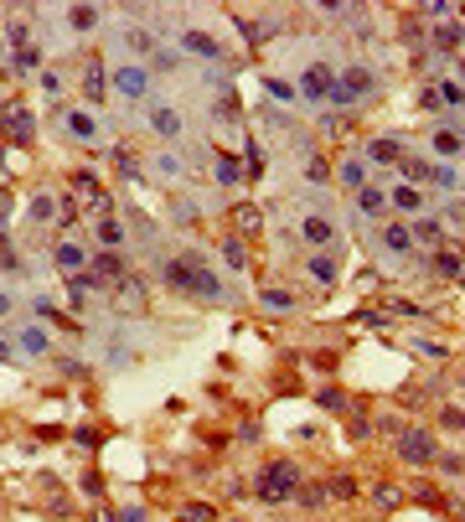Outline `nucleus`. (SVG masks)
<instances>
[{"instance_id": "4c0bfd02", "label": "nucleus", "mask_w": 465, "mask_h": 522, "mask_svg": "<svg viewBox=\"0 0 465 522\" xmlns=\"http://www.w3.org/2000/svg\"><path fill=\"white\" fill-rule=\"evenodd\" d=\"M403 171H408V181H424V176H429V166H424V161H403Z\"/></svg>"}, {"instance_id": "4be33fe9", "label": "nucleus", "mask_w": 465, "mask_h": 522, "mask_svg": "<svg viewBox=\"0 0 465 522\" xmlns=\"http://www.w3.org/2000/svg\"><path fill=\"white\" fill-rule=\"evenodd\" d=\"M98 238H104L109 248H119V244H124V228H119L114 218H98Z\"/></svg>"}, {"instance_id": "a878e982", "label": "nucleus", "mask_w": 465, "mask_h": 522, "mask_svg": "<svg viewBox=\"0 0 465 522\" xmlns=\"http://www.w3.org/2000/svg\"><path fill=\"white\" fill-rule=\"evenodd\" d=\"M150 125L161 129V135H176V129H181V119H176L171 109H155V114H150Z\"/></svg>"}, {"instance_id": "473e14b6", "label": "nucleus", "mask_w": 465, "mask_h": 522, "mask_svg": "<svg viewBox=\"0 0 465 522\" xmlns=\"http://www.w3.org/2000/svg\"><path fill=\"white\" fill-rule=\"evenodd\" d=\"M295 497H300L305 507H321V501L331 497V491H326V486H295Z\"/></svg>"}, {"instance_id": "20e7f679", "label": "nucleus", "mask_w": 465, "mask_h": 522, "mask_svg": "<svg viewBox=\"0 0 465 522\" xmlns=\"http://www.w3.org/2000/svg\"><path fill=\"white\" fill-rule=\"evenodd\" d=\"M0 119H5V135H11V145L31 140V114H26V104H5V109H0Z\"/></svg>"}, {"instance_id": "f257e3e1", "label": "nucleus", "mask_w": 465, "mask_h": 522, "mask_svg": "<svg viewBox=\"0 0 465 522\" xmlns=\"http://www.w3.org/2000/svg\"><path fill=\"white\" fill-rule=\"evenodd\" d=\"M165 279H171L176 290H191V295H207V300H212V295H217V290H222V285H217V279H212V274H207V269H202V264H197V259H171V264H165Z\"/></svg>"}, {"instance_id": "39448f33", "label": "nucleus", "mask_w": 465, "mask_h": 522, "mask_svg": "<svg viewBox=\"0 0 465 522\" xmlns=\"http://www.w3.org/2000/svg\"><path fill=\"white\" fill-rule=\"evenodd\" d=\"M88 279H93V285H119V279H124V264H119L114 254H98L88 264Z\"/></svg>"}, {"instance_id": "f3484780", "label": "nucleus", "mask_w": 465, "mask_h": 522, "mask_svg": "<svg viewBox=\"0 0 465 522\" xmlns=\"http://www.w3.org/2000/svg\"><path fill=\"white\" fill-rule=\"evenodd\" d=\"M36 62H42V57H36V47H16V57H11V73H16V78H26V73H31Z\"/></svg>"}, {"instance_id": "58836bf2", "label": "nucleus", "mask_w": 465, "mask_h": 522, "mask_svg": "<svg viewBox=\"0 0 465 522\" xmlns=\"http://www.w3.org/2000/svg\"><path fill=\"white\" fill-rule=\"evenodd\" d=\"M305 176H310V181H326V161H321V155H315V161H305Z\"/></svg>"}, {"instance_id": "412c9836", "label": "nucleus", "mask_w": 465, "mask_h": 522, "mask_svg": "<svg viewBox=\"0 0 465 522\" xmlns=\"http://www.w3.org/2000/svg\"><path fill=\"white\" fill-rule=\"evenodd\" d=\"M217 181L222 186H238V181H243V166L232 161V155H222V161H217Z\"/></svg>"}, {"instance_id": "5701e85b", "label": "nucleus", "mask_w": 465, "mask_h": 522, "mask_svg": "<svg viewBox=\"0 0 465 522\" xmlns=\"http://www.w3.org/2000/svg\"><path fill=\"white\" fill-rule=\"evenodd\" d=\"M315 404L331 408V414H341V408H347V393H341V388H321V393H315Z\"/></svg>"}, {"instance_id": "2eb2a0df", "label": "nucleus", "mask_w": 465, "mask_h": 522, "mask_svg": "<svg viewBox=\"0 0 465 522\" xmlns=\"http://www.w3.org/2000/svg\"><path fill=\"white\" fill-rule=\"evenodd\" d=\"M393 207L418 212V207H424V192H414V186H393Z\"/></svg>"}, {"instance_id": "ea45409f", "label": "nucleus", "mask_w": 465, "mask_h": 522, "mask_svg": "<svg viewBox=\"0 0 465 522\" xmlns=\"http://www.w3.org/2000/svg\"><path fill=\"white\" fill-rule=\"evenodd\" d=\"M269 93H274V99H295V88H290V83H279V78H269Z\"/></svg>"}, {"instance_id": "6e6552de", "label": "nucleus", "mask_w": 465, "mask_h": 522, "mask_svg": "<svg viewBox=\"0 0 465 522\" xmlns=\"http://www.w3.org/2000/svg\"><path fill=\"white\" fill-rule=\"evenodd\" d=\"M300 88L310 93V99H326V93L336 88V83H331V68H310V73L300 78Z\"/></svg>"}, {"instance_id": "7c9ffc66", "label": "nucleus", "mask_w": 465, "mask_h": 522, "mask_svg": "<svg viewBox=\"0 0 465 522\" xmlns=\"http://www.w3.org/2000/svg\"><path fill=\"white\" fill-rule=\"evenodd\" d=\"M357 207H362V212H383V207H388V197H383V192H372V186H367V192H362V197H357Z\"/></svg>"}, {"instance_id": "f704fd0d", "label": "nucleus", "mask_w": 465, "mask_h": 522, "mask_svg": "<svg viewBox=\"0 0 465 522\" xmlns=\"http://www.w3.org/2000/svg\"><path fill=\"white\" fill-rule=\"evenodd\" d=\"M362 176H367V166H362V161H347V166H341V181H347V186H362Z\"/></svg>"}, {"instance_id": "dca6fc26", "label": "nucleus", "mask_w": 465, "mask_h": 522, "mask_svg": "<svg viewBox=\"0 0 465 522\" xmlns=\"http://www.w3.org/2000/svg\"><path fill=\"white\" fill-rule=\"evenodd\" d=\"M460 31H465V26H455V21L434 26V47H440V52H450V47H460Z\"/></svg>"}, {"instance_id": "7ed1b4c3", "label": "nucleus", "mask_w": 465, "mask_h": 522, "mask_svg": "<svg viewBox=\"0 0 465 522\" xmlns=\"http://www.w3.org/2000/svg\"><path fill=\"white\" fill-rule=\"evenodd\" d=\"M398 455H403L408 465H429V460H440V445H434V434L408 430V434H398Z\"/></svg>"}, {"instance_id": "37998d69", "label": "nucleus", "mask_w": 465, "mask_h": 522, "mask_svg": "<svg viewBox=\"0 0 465 522\" xmlns=\"http://www.w3.org/2000/svg\"><path fill=\"white\" fill-rule=\"evenodd\" d=\"M0 362H11V347H5V341H0Z\"/></svg>"}, {"instance_id": "4468645a", "label": "nucleus", "mask_w": 465, "mask_h": 522, "mask_svg": "<svg viewBox=\"0 0 465 522\" xmlns=\"http://www.w3.org/2000/svg\"><path fill=\"white\" fill-rule=\"evenodd\" d=\"M372 161H383V166L403 161V145H398V140H372Z\"/></svg>"}, {"instance_id": "f8f14e48", "label": "nucleus", "mask_w": 465, "mask_h": 522, "mask_svg": "<svg viewBox=\"0 0 465 522\" xmlns=\"http://www.w3.org/2000/svg\"><path fill=\"white\" fill-rule=\"evenodd\" d=\"M434 274H444V279H460V274H465L460 254H455V248H434Z\"/></svg>"}, {"instance_id": "c756f323", "label": "nucleus", "mask_w": 465, "mask_h": 522, "mask_svg": "<svg viewBox=\"0 0 465 522\" xmlns=\"http://www.w3.org/2000/svg\"><path fill=\"white\" fill-rule=\"evenodd\" d=\"M222 259H228L232 269H243V264H248V254H243V244H238V238H228V244H222Z\"/></svg>"}, {"instance_id": "0eeeda50", "label": "nucleus", "mask_w": 465, "mask_h": 522, "mask_svg": "<svg viewBox=\"0 0 465 522\" xmlns=\"http://www.w3.org/2000/svg\"><path fill=\"white\" fill-rule=\"evenodd\" d=\"M418 238V244H429V248H444V222L440 218H418V228H408Z\"/></svg>"}, {"instance_id": "c85d7f7f", "label": "nucleus", "mask_w": 465, "mask_h": 522, "mask_svg": "<svg viewBox=\"0 0 465 522\" xmlns=\"http://www.w3.org/2000/svg\"><path fill=\"white\" fill-rule=\"evenodd\" d=\"M434 151H440V155H460V135L440 129V135H434Z\"/></svg>"}, {"instance_id": "2f4dec72", "label": "nucleus", "mask_w": 465, "mask_h": 522, "mask_svg": "<svg viewBox=\"0 0 465 522\" xmlns=\"http://www.w3.org/2000/svg\"><path fill=\"white\" fill-rule=\"evenodd\" d=\"M331 497H357V476H331Z\"/></svg>"}, {"instance_id": "393cba45", "label": "nucleus", "mask_w": 465, "mask_h": 522, "mask_svg": "<svg viewBox=\"0 0 465 522\" xmlns=\"http://www.w3.org/2000/svg\"><path fill=\"white\" fill-rule=\"evenodd\" d=\"M124 42L135 47V52H155V36H150V31H140V26H129V31H124Z\"/></svg>"}, {"instance_id": "a211bd4d", "label": "nucleus", "mask_w": 465, "mask_h": 522, "mask_svg": "<svg viewBox=\"0 0 465 522\" xmlns=\"http://www.w3.org/2000/svg\"><path fill=\"white\" fill-rule=\"evenodd\" d=\"M62 125H68L78 140H93V119H88V114H72V109H62Z\"/></svg>"}, {"instance_id": "79ce46f5", "label": "nucleus", "mask_w": 465, "mask_h": 522, "mask_svg": "<svg viewBox=\"0 0 465 522\" xmlns=\"http://www.w3.org/2000/svg\"><path fill=\"white\" fill-rule=\"evenodd\" d=\"M5 311H11V295H0V315H5Z\"/></svg>"}, {"instance_id": "423d86ee", "label": "nucleus", "mask_w": 465, "mask_h": 522, "mask_svg": "<svg viewBox=\"0 0 465 522\" xmlns=\"http://www.w3.org/2000/svg\"><path fill=\"white\" fill-rule=\"evenodd\" d=\"M83 93H88V104H98V99H104V62H98V57L83 62Z\"/></svg>"}, {"instance_id": "bb28decb", "label": "nucleus", "mask_w": 465, "mask_h": 522, "mask_svg": "<svg viewBox=\"0 0 465 522\" xmlns=\"http://www.w3.org/2000/svg\"><path fill=\"white\" fill-rule=\"evenodd\" d=\"M119 88H124V93H145V73H140V68H124V73H119Z\"/></svg>"}, {"instance_id": "cd10ccee", "label": "nucleus", "mask_w": 465, "mask_h": 522, "mask_svg": "<svg viewBox=\"0 0 465 522\" xmlns=\"http://www.w3.org/2000/svg\"><path fill=\"white\" fill-rule=\"evenodd\" d=\"M57 264H62V269H83V248H72V244H57Z\"/></svg>"}, {"instance_id": "aec40b11", "label": "nucleus", "mask_w": 465, "mask_h": 522, "mask_svg": "<svg viewBox=\"0 0 465 522\" xmlns=\"http://www.w3.org/2000/svg\"><path fill=\"white\" fill-rule=\"evenodd\" d=\"M68 21H72V31H88V26H98V11L93 5H72Z\"/></svg>"}, {"instance_id": "9d476101", "label": "nucleus", "mask_w": 465, "mask_h": 522, "mask_svg": "<svg viewBox=\"0 0 465 522\" xmlns=\"http://www.w3.org/2000/svg\"><path fill=\"white\" fill-rule=\"evenodd\" d=\"M232 228H238V233H258V228H264V212L248 207V202H238V207H232Z\"/></svg>"}, {"instance_id": "9b49d317", "label": "nucleus", "mask_w": 465, "mask_h": 522, "mask_svg": "<svg viewBox=\"0 0 465 522\" xmlns=\"http://www.w3.org/2000/svg\"><path fill=\"white\" fill-rule=\"evenodd\" d=\"M383 248H393V254H408V248H414V233H408L403 222H388V228H383Z\"/></svg>"}, {"instance_id": "72a5a7b5", "label": "nucleus", "mask_w": 465, "mask_h": 522, "mask_svg": "<svg viewBox=\"0 0 465 522\" xmlns=\"http://www.w3.org/2000/svg\"><path fill=\"white\" fill-rule=\"evenodd\" d=\"M290 295H284V290H264V311H290Z\"/></svg>"}, {"instance_id": "6ab92c4d", "label": "nucleus", "mask_w": 465, "mask_h": 522, "mask_svg": "<svg viewBox=\"0 0 465 522\" xmlns=\"http://www.w3.org/2000/svg\"><path fill=\"white\" fill-rule=\"evenodd\" d=\"M305 274H310L315 285H331V279H336V264H331V259L321 254V259H310V269H305Z\"/></svg>"}, {"instance_id": "f03ea898", "label": "nucleus", "mask_w": 465, "mask_h": 522, "mask_svg": "<svg viewBox=\"0 0 465 522\" xmlns=\"http://www.w3.org/2000/svg\"><path fill=\"white\" fill-rule=\"evenodd\" d=\"M295 486H300V471H295L290 460L264 465V476H258V497H264V501H290Z\"/></svg>"}, {"instance_id": "1a4fd4ad", "label": "nucleus", "mask_w": 465, "mask_h": 522, "mask_svg": "<svg viewBox=\"0 0 465 522\" xmlns=\"http://www.w3.org/2000/svg\"><path fill=\"white\" fill-rule=\"evenodd\" d=\"M181 47H186V52H202V57H212V62L222 57V47L212 42L207 31H186V36H181Z\"/></svg>"}, {"instance_id": "a19ab883", "label": "nucleus", "mask_w": 465, "mask_h": 522, "mask_svg": "<svg viewBox=\"0 0 465 522\" xmlns=\"http://www.w3.org/2000/svg\"><path fill=\"white\" fill-rule=\"evenodd\" d=\"M93 522H119V512H114V507H104V512H98Z\"/></svg>"}, {"instance_id": "b1692460", "label": "nucleus", "mask_w": 465, "mask_h": 522, "mask_svg": "<svg viewBox=\"0 0 465 522\" xmlns=\"http://www.w3.org/2000/svg\"><path fill=\"white\" fill-rule=\"evenodd\" d=\"M181 522H217V512L207 501H191V507H181Z\"/></svg>"}, {"instance_id": "ddd939ff", "label": "nucleus", "mask_w": 465, "mask_h": 522, "mask_svg": "<svg viewBox=\"0 0 465 522\" xmlns=\"http://www.w3.org/2000/svg\"><path fill=\"white\" fill-rule=\"evenodd\" d=\"M305 244H331V238H336V228H331V222L326 218H305Z\"/></svg>"}, {"instance_id": "e433bc0d", "label": "nucleus", "mask_w": 465, "mask_h": 522, "mask_svg": "<svg viewBox=\"0 0 465 522\" xmlns=\"http://www.w3.org/2000/svg\"><path fill=\"white\" fill-rule=\"evenodd\" d=\"M0 269H11V274L21 269V264H16V254H11V238H5V233H0Z\"/></svg>"}, {"instance_id": "c9c22d12", "label": "nucleus", "mask_w": 465, "mask_h": 522, "mask_svg": "<svg viewBox=\"0 0 465 522\" xmlns=\"http://www.w3.org/2000/svg\"><path fill=\"white\" fill-rule=\"evenodd\" d=\"M21 347L26 352H46V331H21Z\"/></svg>"}]
</instances>
